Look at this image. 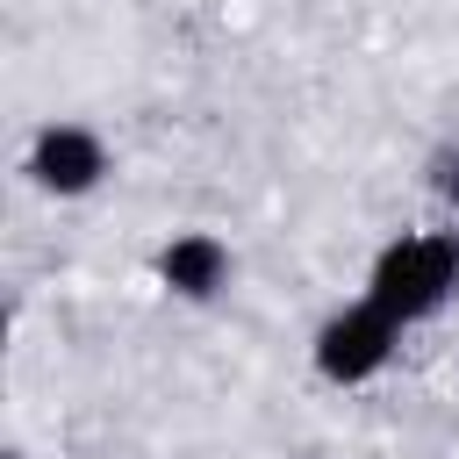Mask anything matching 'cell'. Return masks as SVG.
Wrapping results in <instances>:
<instances>
[{"label": "cell", "instance_id": "3", "mask_svg": "<svg viewBox=\"0 0 459 459\" xmlns=\"http://www.w3.org/2000/svg\"><path fill=\"white\" fill-rule=\"evenodd\" d=\"M22 172H29L43 194L79 201V194H93V186L108 179V143H100L86 122H43L36 143H29V158H22Z\"/></svg>", "mask_w": 459, "mask_h": 459}, {"label": "cell", "instance_id": "5", "mask_svg": "<svg viewBox=\"0 0 459 459\" xmlns=\"http://www.w3.org/2000/svg\"><path fill=\"white\" fill-rule=\"evenodd\" d=\"M430 194H437L445 208H459V143L430 151Z\"/></svg>", "mask_w": 459, "mask_h": 459}, {"label": "cell", "instance_id": "2", "mask_svg": "<svg viewBox=\"0 0 459 459\" xmlns=\"http://www.w3.org/2000/svg\"><path fill=\"white\" fill-rule=\"evenodd\" d=\"M394 344H402V323L359 294L351 308H337V316L316 330V373H323L330 387H366V380L394 359Z\"/></svg>", "mask_w": 459, "mask_h": 459}, {"label": "cell", "instance_id": "4", "mask_svg": "<svg viewBox=\"0 0 459 459\" xmlns=\"http://www.w3.org/2000/svg\"><path fill=\"white\" fill-rule=\"evenodd\" d=\"M151 265H158V287L179 301H215L230 287V244L215 230H179Z\"/></svg>", "mask_w": 459, "mask_h": 459}, {"label": "cell", "instance_id": "1", "mask_svg": "<svg viewBox=\"0 0 459 459\" xmlns=\"http://www.w3.org/2000/svg\"><path fill=\"white\" fill-rule=\"evenodd\" d=\"M452 294H459V230H402L394 244H380L366 273V301L387 308L402 330L437 316Z\"/></svg>", "mask_w": 459, "mask_h": 459}]
</instances>
